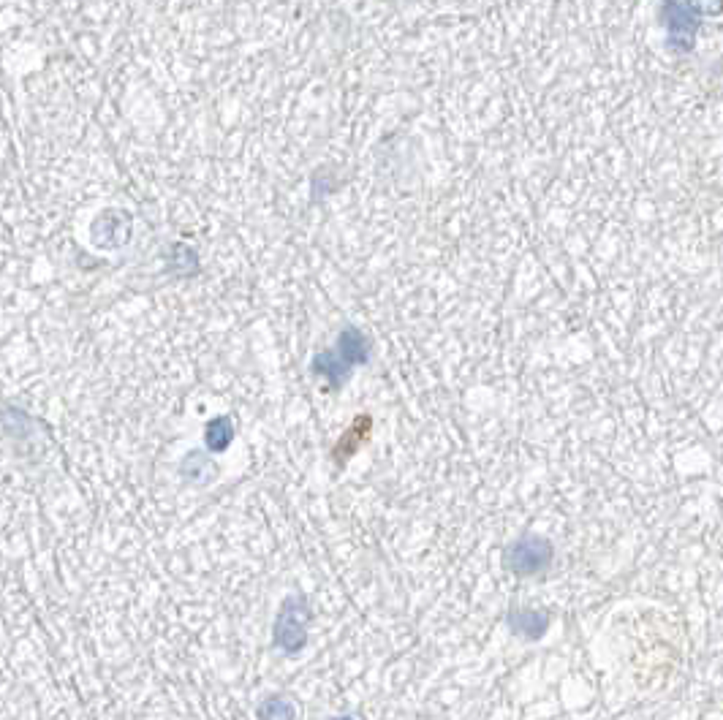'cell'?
I'll return each mask as SVG.
<instances>
[{"label": "cell", "mask_w": 723, "mask_h": 720, "mask_svg": "<svg viewBox=\"0 0 723 720\" xmlns=\"http://www.w3.org/2000/svg\"><path fill=\"white\" fill-rule=\"evenodd\" d=\"M509 628L514 636H522L528 642H536L541 636L547 634L550 628V615L541 612V609H531V606H520V609H511L509 612Z\"/></svg>", "instance_id": "obj_4"}, {"label": "cell", "mask_w": 723, "mask_h": 720, "mask_svg": "<svg viewBox=\"0 0 723 720\" xmlns=\"http://www.w3.org/2000/svg\"><path fill=\"white\" fill-rule=\"evenodd\" d=\"M310 617L313 615H310L308 598L299 596V593H294L280 604L278 620H275V647L280 653L297 655L305 650Z\"/></svg>", "instance_id": "obj_2"}, {"label": "cell", "mask_w": 723, "mask_h": 720, "mask_svg": "<svg viewBox=\"0 0 723 720\" xmlns=\"http://www.w3.org/2000/svg\"><path fill=\"white\" fill-rule=\"evenodd\" d=\"M256 718L259 720H297V707L294 701L286 699V696H267L261 701L259 710H256Z\"/></svg>", "instance_id": "obj_6"}, {"label": "cell", "mask_w": 723, "mask_h": 720, "mask_svg": "<svg viewBox=\"0 0 723 720\" xmlns=\"http://www.w3.org/2000/svg\"><path fill=\"white\" fill-rule=\"evenodd\" d=\"M685 6L694 11L696 17H721L723 0H685Z\"/></svg>", "instance_id": "obj_7"}, {"label": "cell", "mask_w": 723, "mask_h": 720, "mask_svg": "<svg viewBox=\"0 0 723 720\" xmlns=\"http://www.w3.org/2000/svg\"><path fill=\"white\" fill-rule=\"evenodd\" d=\"M332 720H354L351 715H338V718H332Z\"/></svg>", "instance_id": "obj_8"}, {"label": "cell", "mask_w": 723, "mask_h": 720, "mask_svg": "<svg viewBox=\"0 0 723 720\" xmlns=\"http://www.w3.org/2000/svg\"><path fill=\"white\" fill-rule=\"evenodd\" d=\"M555 560V549L547 538L536 533L514 538L509 547L503 549V568L514 576H539L550 571Z\"/></svg>", "instance_id": "obj_1"}, {"label": "cell", "mask_w": 723, "mask_h": 720, "mask_svg": "<svg viewBox=\"0 0 723 720\" xmlns=\"http://www.w3.org/2000/svg\"><path fill=\"white\" fill-rule=\"evenodd\" d=\"M204 441H207V449L210 452H226L234 441V424L229 416H218L213 422L207 424L204 430Z\"/></svg>", "instance_id": "obj_5"}, {"label": "cell", "mask_w": 723, "mask_h": 720, "mask_svg": "<svg viewBox=\"0 0 723 720\" xmlns=\"http://www.w3.org/2000/svg\"><path fill=\"white\" fill-rule=\"evenodd\" d=\"M658 22L666 30V47L672 49L675 55L694 52L702 17H696L694 11L685 6V0H661Z\"/></svg>", "instance_id": "obj_3"}]
</instances>
